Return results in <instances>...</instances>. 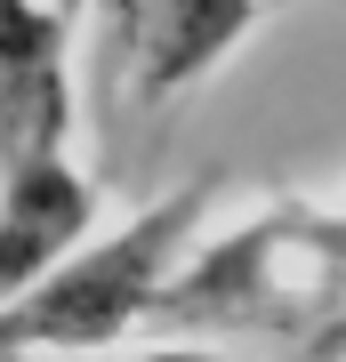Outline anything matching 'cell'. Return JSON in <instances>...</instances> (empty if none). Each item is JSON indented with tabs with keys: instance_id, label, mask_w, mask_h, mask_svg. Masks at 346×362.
Listing matches in <instances>:
<instances>
[{
	"instance_id": "3",
	"label": "cell",
	"mask_w": 346,
	"mask_h": 362,
	"mask_svg": "<svg viewBox=\"0 0 346 362\" xmlns=\"http://www.w3.org/2000/svg\"><path fill=\"white\" fill-rule=\"evenodd\" d=\"M89 16L113 113H161L202 89L274 8L266 0H97Z\"/></svg>"
},
{
	"instance_id": "1",
	"label": "cell",
	"mask_w": 346,
	"mask_h": 362,
	"mask_svg": "<svg viewBox=\"0 0 346 362\" xmlns=\"http://www.w3.org/2000/svg\"><path fill=\"white\" fill-rule=\"evenodd\" d=\"M154 330L178 346H209V338L322 346V338H338L346 330V202L282 194L233 233L202 242Z\"/></svg>"
},
{
	"instance_id": "2",
	"label": "cell",
	"mask_w": 346,
	"mask_h": 362,
	"mask_svg": "<svg viewBox=\"0 0 346 362\" xmlns=\"http://www.w3.org/2000/svg\"><path fill=\"white\" fill-rule=\"evenodd\" d=\"M226 194V169L154 194L145 209H129L113 233H97L89 250H73L49 282H33L25 298L0 306V354L8 362H97L121 338L154 330L178 274L202 250V218Z\"/></svg>"
},
{
	"instance_id": "8",
	"label": "cell",
	"mask_w": 346,
	"mask_h": 362,
	"mask_svg": "<svg viewBox=\"0 0 346 362\" xmlns=\"http://www.w3.org/2000/svg\"><path fill=\"white\" fill-rule=\"evenodd\" d=\"M266 8H298V0H266ZM322 8H346V0H322Z\"/></svg>"
},
{
	"instance_id": "6",
	"label": "cell",
	"mask_w": 346,
	"mask_h": 362,
	"mask_svg": "<svg viewBox=\"0 0 346 362\" xmlns=\"http://www.w3.org/2000/svg\"><path fill=\"white\" fill-rule=\"evenodd\" d=\"M97 362H258V354H226V346H154V354H97ZM266 362H338V346H290V354H266Z\"/></svg>"
},
{
	"instance_id": "5",
	"label": "cell",
	"mask_w": 346,
	"mask_h": 362,
	"mask_svg": "<svg viewBox=\"0 0 346 362\" xmlns=\"http://www.w3.org/2000/svg\"><path fill=\"white\" fill-rule=\"evenodd\" d=\"M89 242H97V185L73 169V153L0 169V290L8 298L49 282Z\"/></svg>"
},
{
	"instance_id": "7",
	"label": "cell",
	"mask_w": 346,
	"mask_h": 362,
	"mask_svg": "<svg viewBox=\"0 0 346 362\" xmlns=\"http://www.w3.org/2000/svg\"><path fill=\"white\" fill-rule=\"evenodd\" d=\"M49 8L64 16V25H81V16H89V8H97V0H49Z\"/></svg>"
},
{
	"instance_id": "4",
	"label": "cell",
	"mask_w": 346,
	"mask_h": 362,
	"mask_svg": "<svg viewBox=\"0 0 346 362\" xmlns=\"http://www.w3.org/2000/svg\"><path fill=\"white\" fill-rule=\"evenodd\" d=\"M73 25L49 0H8L0 16V169L49 161L73 137V73H64Z\"/></svg>"
}]
</instances>
